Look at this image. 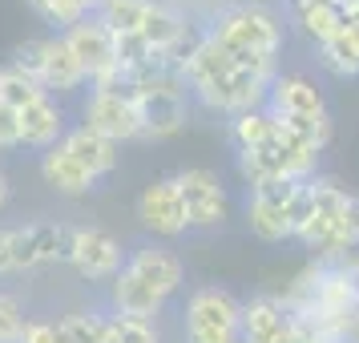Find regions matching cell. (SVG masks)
Returning a JSON list of instances; mask_svg holds the SVG:
<instances>
[{"label":"cell","mask_w":359,"mask_h":343,"mask_svg":"<svg viewBox=\"0 0 359 343\" xmlns=\"http://www.w3.org/2000/svg\"><path fill=\"white\" fill-rule=\"evenodd\" d=\"M178 77L194 105H202L206 114H222L226 121L246 114V109L266 105V93H271V81L262 73L238 65L210 36H202V45L190 53V61L178 69Z\"/></svg>","instance_id":"obj_1"},{"label":"cell","mask_w":359,"mask_h":343,"mask_svg":"<svg viewBox=\"0 0 359 343\" xmlns=\"http://www.w3.org/2000/svg\"><path fill=\"white\" fill-rule=\"evenodd\" d=\"M182 287H186V262L178 259V250L149 238L142 246H130L117 278L109 283V311L158 323V315L178 299Z\"/></svg>","instance_id":"obj_2"},{"label":"cell","mask_w":359,"mask_h":343,"mask_svg":"<svg viewBox=\"0 0 359 343\" xmlns=\"http://www.w3.org/2000/svg\"><path fill=\"white\" fill-rule=\"evenodd\" d=\"M294 243L307 246L315 259H343L359 250V194L327 174H315L303 186Z\"/></svg>","instance_id":"obj_3"},{"label":"cell","mask_w":359,"mask_h":343,"mask_svg":"<svg viewBox=\"0 0 359 343\" xmlns=\"http://www.w3.org/2000/svg\"><path fill=\"white\" fill-rule=\"evenodd\" d=\"M206 36L218 49H226L238 65L262 73L266 81L278 77V53H283V41H287V29H283L278 13L262 8V4H226L210 17Z\"/></svg>","instance_id":"obj_4"},{"label":"cell","mask_w":359,"mask_h":343,"mask_svg":"<svg viewBox=\"0 0 359 343\" xmlns=\"http://www.w3.org/2000/svg\"><path fill=\"white\" fill-rule=\"evenodd\" d=\"M266 109L287 130L303 133V137H311L315 146H323V149L331 142V133H335L327 93L319 89V81H311L307 73H278L271 81V93H266Z\"/></svg>","instance_id":"obj_5"},{"label":"cell","mask_w":359,"mask_h":343,"mask_svg":"<svg viewBox=\"0 0 359 343\" xmlns=\"http://www.w3.org/2000/svg\"><path fill=\"white\" fill-rule=\"evenodd\" d=\"M126 85L133 89V97L142 105V117H146V142H165L174 133L186 130L190 121V93L174 69L149 65L142 73L126 77Z\"/></svg>","instance_id":"obj_6"},{"label":"cell","mask_w":359,"mask_h":343,"mask_svg":"<svg viewBox=\"0 0 359 343\" xmlns=\"http://www.w3.org/2000/svg\"><path fill=\"white\" fill-rule=\"evenodd\" d=\"M182 343H243V299L226 287H194L182 303Z\"/></svg>","instance_id":"obj_7"},{"label":"cell","mask_w":359,"mask_h":343,"mask_svg":"<svg viewBox=\"0 0 359 343\" xmlns=\"http://www.w3.org/2000/svg\"><path fill=\"white\" fill-rule=\"evenodd\" d=\"M81 126H89L93 133L109 137L117 146L146 142V117L130 85H89L81 101Z\"/></svg>","instance_id":"obj_8"},{"label":"cell","mask_w":359,"mask_h":343,"mask_svg":"<svg viewBox=\"0 0 359 343\" xmlns=\"http://www.w3.org/2000/svg\"><path fill=\"white\" fill-rule=\"evenodd\" d=\"M307 182H275L262 190H246L243 202V222L259 243H294L299 227V202H303Z\"/></svg>","instance_id":"obj_9"},{"label":"cell","mask_w":359,"mask_h":343,"mask_svg":"<svg viewBox=\"0 0 359 343\" xmlns=\"http://www.w3.org/2000/svg\"><path fill=\"white\" fill-rule=\"evenodd\" d=\"M69 222L57 218H29L13 222V275H33L41 267L69 262Z\"/></svg>","instance_id":"obj_10"},{"label":"cell","mask_w":359,"mask_h":343,"mask_svg":"<svg viewBox=\"0 0 359 343\" xmlns=\"http://www.w3.org/2000/svg\"><path fill=\"white\" fill-rule=\"evenodd\" d=\"M174 178H178L190 230H222L226 227L230 222V190L214 170H206V166H186Z\"/></svg>","instance_id":"obj_11"},{"label":"cell","mask_w":359,"mask_h":343,"mask_svg":"<svg viewBox=\"0 0 359 343\" xmlns=\"http://www.w3.org/2000/svg\"><path fill=\"white\" fill-rule=\"evenodd\" d=\"M126 255L130 250L121 246V238L105 227L89 222V227H73V234H69V267L85 283H114Z\"/></svg>","instance_id":"obj_12"},{"label":"cell","mask_w":359,"mask_h":343,"mask_svg":"<svg viewBox=\"0 0 359 343\" xmlns=\"http://www.w3.org/2000/svg\"><path fill=\"white\" fill-rule=\"evenodd\" d=\"M65 36V45L73 49V57L81 61V69L89 73V85H126V73L117 65V36L109 33V25L93 13L81 25H73Z\"/></svg>","instance_id":"obj_13"},{"label":"cell","mask_w":359,"mask_h":343,"mask_svg":"<svg viewBox=\"0 0 359 343\" xmlns=\"http://www.w3.org/2000/svg\"><path fill=\"white\" fill-rule=\"evenodd\" d=\"M133 214L137 222L149 230L154 243H174L182 234H190V222H186V206H182V190L178 178H154L149 186H142V194L133 202Z\"/></svg>","instance_id":"obj_14"},{"label":"cell","mask_w":359,"mask_h":343,"mask_svg":"<svg viewBox=\"0 0 359 343\" xmlns=\"http://www.w3.org/2000/svg\"><path fill=\"white\" fill-rule=\"evenodd\" d=\"M243 343H303V323L283 295L243 299Z\"/></svg>","instance_id":"obj_15"},{"label":"cell","mask_w":359,"mask_h":343,"mask_svg":"<svg viewBox=\"0 0 359 343\" xmlns=\"http://www.w3.org/2000/svg\"><path fill=\"white\" fill-rule=\"evenodd\" d=\"M41 85L49 97H65V93H81L89 85V73L81 69V61L73 57V49L65 45V36L53 33L41 36Z\"/></svg>","instance_id":"obj_16"},{"label":"cell","mask_w":359,"mask_h":343,"mask_svg":"<svg viewBox=\"0 0 359 343\" xmlns=\"http://www.w3.org/2000/svg\"><path fill=\"white\" fill-rule=\"evenodd\" d=\"M65 133H69V121H65V109L57 105V97H41L36 105H29L20 114V149L45 154V149L61 146Z\"/></svg>","instance_id":"obj_17"},{"label":"cell","mask_w":359,"mask_h":343,"mask_svg":"<svg viewBox=\"0 0 359 343\" xmlns=\"http://www.w3.org/2000/svg\"><path fill=\"white\" fill-rule=\"evenodd\" d=\"M41 182L61 198H85V194L97 190V178H93L65 146H53V149L41 154Z\"/></svg>","instance_id":"obj_18"},{"label":"cell","mask_w":359,"mask_h":343,"mask_svg":"<svg viewBox=\"0 0 359 343\" xmlns=\"http://www.w3.org/2000/svg\"><path fill=\"white\" fill-rule=\"evenodd\" d=\"M61 146H65L97 182L109 178V174L117 170V162H121V146L109 142V137H101V133H93L89 126H81V121L69 126V133L61 137Z\"/></svg>","instance_id":"obj_19"},{"label":"cell","mask_w":359,"mask_h":343,"mask_svg":"<svg viewBox=\"0 0 359 343\" xmlns=\"http://www.w3.org/2000/svg\"><path fill=\"white\" fill-rule=\"evenodd\" d=\"M278 117L259 105V109H246V114L230 117L226 121V137H230V149L234 154H255V149H266L271 142L278 137Z\"/></svg>","instance_id":"obj_20"},{"label":"cell","mask_w":359,"mask_h":343,"mask_svg":"<svg viewBox=\"0 0 359 343\" xmlns=\"http://www.w3.org/2000/svg\"><path fill=\"white\" fill-rule=\"evenodd\" d=\"M287 20H291L294 29L307 36L315 49H319V45L335 41V36L347 29V4H307V8L291 13Z\"/></svg>","instance_id":"obj_21"},{"label":"cell","mask_w":359,"mask_h":343,"mask_svg":"<svg viewBox=\"0 0 359 343\" xmlns=\"http://www.w3.org/2000/svg\"><path fill=\"white\" fill-rule=\"evenodd\" d=\"M315 61L335 81H359V41H351L347 33H339L335 41L319 45L315 49Z\"/></svg>","instance_id":"obj_22"},{"label":"cell","mask_w":359,"mask_h":343,"mask_svg":"<svg viewBox=\"0 0 359 343\" xmlns=\"http://www.w3.org/2000/svg\"><path fill=\"white\" fill-rule=\"evenodd\" d=\"M109 323H114V311L109 307H85V311L61 315L65 343H105L109 339Z\"/></svg>","instance_id":"obj_23"},{"label":"cell","mask_w":359,"mask_h":343,"mask_svg":"<svg viewBox=\"0 0 359 343\" xmlns=\"http://www.w3.org/2000/svg\"><path fill=\"white\" fill-rule=\"evenodd\" d=\"M149 8H154V0H105L97 8V17L109 25L114 36H133V33H142Z\"/></svg>","instance_id":"obj_24"},{"label":"cell","mask_w":359,"mask_h":343,"mask_svg":"<svg viewBox=\"0 0 359 343\" xmlns=\"http://www.w3.org/2000/svg\"><path fill=\"white\" fill-rule=\"evenodd\" d=\"M41 97H49V93H45V85H36L33 77H25V73L13 69V65H0V101H4L8 109L25 114V109L36 105Z\"/></svg>","instance_id":"obj_25"},{"label":"cell","mask_w":359,"mask_h":343,"mask_svg":"<svg viewBox=\"0 0 359 343\" xmlns=\"http://www.w3.org/2000/svg\"><path fill=\"white\" fill-rule=\"evenodd\" d=\"M25 4H29L45 25H53V33H69L73 25H81L85 17H93L81 0H25Z\"/></svg>","instance_id":"obj_26"},{"label":"cell","mask_w":359,"mask_h":343,"mask_svg":"<svg viewBox=\"0 0 359 343\" xmlns=\"http://www.w3.org/2000/svg\"><path fill=\"white\" fill-rule=\"evenodd\" d=\"M25 323H29L25 303H20L13 291H4V287H0V343H20Z\"/></svg>","instance_id":"obj_27"},{"label":"cell","mask_w":359,"mask_h":343,"mask_svg":"<svg viewBox=\"0 0 359 343\" xmlns=\"http://www.w3.org/2000/svg\"><path fill=\"white\" fill-rule=\"evenodd\" d=\"M8 149H20V114L0 101V154Z\"/></svg>","instance_id":"obj_28"},{"label":"cell","mask_w":359,"mask_h":343,"mask_svg":"<svg viewBox=\"0 0 359 343\" xmlns=\"http://www.w3.org/2000/svg\"><path fill=\"white\" fill-rule=\"evenodd\" d=\"M0 278H13V222H0Z\"/></svg>","instance_id":"obj_29"},{"label":"cell","mask_w":359,"mask_h":343,"mask_svg":"<svg viewBox=\"0 0 359 343\" xmlns=\"http://www.w3.org/2000/svg\"><path fill=\"white\" fill-rule=\"evenodd\" d=\"M343 33L351 41H359V0H347V29Z\"/></svg>","instance_id":"obj_30"},{"label":"cell","mask_w":359,"mask_h":343,"mask_svg":"<svg viewBox=\"0 0 359 343\" xmlns=\"http://www.w3.org/2000/svg\"><path fill=\"white\" fill-rule=\"evenodd\" d=\"M8 202H13V178H8L4 166H0V214L8 210Z\"/></svg>","instance_id":"obj_31"},{"label":"cell","mask_w":359,"mask_h":343,"mask_svg":"<svg viewBox=\"0 0 359 343\" xmlns=\"http://www.w3.org/2000/svg\"><path fill=\"white\" fill-rule=\"evenodd\" d=\"M307 4H347V0H283L287 17H291V13H299V8H307Z\"/></svg>","instance_id":"obj_32"},{"label":"cell","mask_w":359,"mask_h":343,"mask_svg":"<svg viewBox=\"0 0 359 343\" xmlns=\"http://www.w3.org/2000/svg\"><path fill=\"white\" fill-rule=\"evenodd\" d=\"M230 4H262V8H271V0H230Z\"/></svg>","instance_id":"obj_33"},{"label":"cell","mask_w":359,"mask_h":343,"mask_svg":"<svg viewBox=\"0 0 359 343\" xmlns=\"http://www.w3.org/2000/svg\"><path fill=\"white\" fill-rule=\"evenodd\" d=\"M0 158H4V154H0Z\"/></svg>","instance_id":"obj_34"},{"label":"cell","mask_w":359,"mask_h":343,"mask_svg":"<svg viewBox=\"0 0 359 343\" xmlns=\"http://www.w3.org/2000/svg\"><path fill=\"white\" fill-rule=\"evenodd\" d=\"M355 327H359V323H355Z\"/></svg>","instance_id":"obj_35"}]
</instances>
